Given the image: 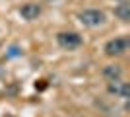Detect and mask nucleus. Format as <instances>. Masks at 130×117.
Wrapping results in <instances>:
<instances>
[{
	"label": "nucleus",
	"instance_id": "1",
	"mask_svg": "<svg viewBox=\"0 0 130 117\" xmlns=\"http://www.w3.org/2000/svg\"><path fill=\"white\" fill-rule=\"evenodd\" d=\"M80 22L86 28H99V25L105 23V12L95 10V8L84 10V12H80Z\"/></svg>",
	"mask_w": 130,
	"mask_h": 117
},
{
	"label": "nucleus",
	"instance_id": "2",
	"mask_svg": "<svg viewBox=\"0 0 130 117\" xmlns=\"http://www.w3.org/2000/svg\"><path fill=\"white\" fill-rule=\"evenodd\" d=\"M56 43L66 51H74L82 45V37L74 31H62V33L56 35Z\"/></svg>",
	"mask_w": 130,
	"mask_h": 117
},
{
	"label": "nucleus",
	"instance_id": "3",
	"mask_svg": "<svg viewBox=\"0 0 130 117\" xmlns=\"http://www.w3.org/2000/svg\"><path fill=\"white\" fill-rule=\"evenodd\" d=\"M126 51H128V39L126 37H115L107 41V45H105V53L109 57H119Z\"/></svg>",
	"mask_w": 130,
	"mask_h": 117
},
{
	"label": "nucleus",
	"instance_id": "4",
	"mask_svg": "<svg viewBox=\"0 0 130 117\" xmlns=\"http://www.w3.org/2000/svg\"><path fill=\"white\" fill-rule=\"evenodd\" d=\"M20 14H22V18H23V20H27V22L37 20L39 14H41V6L35 4V2H27V4H23L22 8H20Z\"/></svg>",
	"mask_w": 130,
	"mask_h": 117
},
{
	"label": "nucleus",
	"instance_id": "5",
	"mask_svg": "<svg viewBox=\"0 0 130 117\" xmlns=\"http://www.w3.org/2000/svg\"><path fill=\"white\" fill-rule=\"evenodd\" d=\"M128 84L120 82V80H111L109 82V94H115L117 98H122V100H128Z\"/></svg>",
	"mask_w": 130,
	"mask_h": 117
},
{
	"label": "nucleus",
	"instance_id": "6",
	"mask_svg": "<svg viewBox=\"0 0 130 117\" xmlns=\"http://www.w3.org/2000/svg\"><path fill=\"white\" fill-rule=\"evenodd\" d=\"M103 76L107 78L109 82H111V80H120V76H122V67H120V64H107V67L103 68Z\"/></svg>",
	"mask_w": 130,
	"mask_h": 117
},
{
	"label": "nucleus",
	"instance_id": "7",
	"mask_svg": "<svg viewBox=\"0 0 130 117\" xmlns=\"http://www.w3.org/2000/svg\"><path fill=\"white\" fill-rule=\"evenodd\" d=\"M115 16L119 18L120 22H130V2H120L115 8Z\"/></svg>",
	"mask_w": 130,
	"mask_h": 117
},
{
	"label": "nucleus",
	"instance_id": "8",
	"mask_svg": "<svg viewBox=\"0 0 130 117\" xmlns=\"http://www.w3.org/2000/svg\"><path fill=\"white\" fill-rule=\"evenodd\" d=\"M18 55H22V49H20V47H16V45H14V47H10V51H8V57H18Z\"/></svg>",
	"mask_w": 130,
	"mask_h": 117
},
{
	"label": "nucleus",
	"instance_id": "9",
	"mask_svg": "<svg viewBox=\"0 0 130 117\" xmlns=\"http://www.w3.org/2000/svg\"><path fill=\"white\" fill-rule=\"evenodd\" d=\"M119 2H128V0H119Z\"/></svg>",
	"mask_w": 130,
	"mask_h": 117
}]
</instances>
